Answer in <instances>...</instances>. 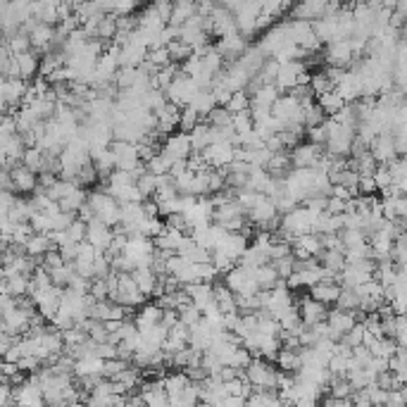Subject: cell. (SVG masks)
I'll list each match as a JSON object with an SVG mask.
<instances>
[{
    "label": "cell",
    "instance_id": "cell-1",
    "mask_svg": "<svg viewBox=\"0 0 407 407\" xmlns=\"http://www.w3.org/2000/svg\"><path fill=\"white\" fill-rule=\"evenodd\" d=\"M317 214L315 209H310L308 205H296L289 212L281 214V231L284 236H289L291 241L296 236H303V233H312L315 231V224H317Z\"/></svg>",
    "mask_w": 407,
    "mask_h": 407
},
{
    "label": "cell",
    "instance_id": "cell-2",
    "mask_svg": "<svg viewBox=\"0 0 407 407\" xmlns=\"http://www.w3.org/2000/svg\"><path fill=\"white\" fill-rule=\"evenodd\" d=\"M281 374L284 372L277 367V362L267 360V357H253V362L243 372V376L250 381L253 388H279Z\"/></svg>",
    "mask_w": 407,
    "mask_h": 407
},
{
    "label": "cell",
    "instance_id": "cell-3",
    "mask_svg": "<svg viewBox=\"0 0 407 407\" xmlns=\"http://www.w3.org/2000/svg\"><path fill=\"white\" fill-rule=\"evenodd\" d=\"M200 86L198 81L193 79V76L184 74L181 69H179V74L174 76V81L170 83V88H167V98L172 100V103H177L179 107H188L191 100L198 95Z\"/></svg>",
    "mask_w": 407,
    "mask_h": 407
},
{
    "label": "cell",
    "instance_id": "cell-4",
    "mask_svg": "<svg viewBox=\"0 0 407 407\" xmlns=\"http://www.w3.org/2000/svg\"><path fill=\"white\" fill-rule=\"evenodd\" d=\"M110 151H112V155H115L117 170H129V172H134L136 167L143 165V158H141V151H139V143L115 139V141H112V146H110Z\"/></svg>",
    "mask_w": 407,
    "mask_h": 407
},
{
    "label": "cell",
    "instance_id": "cell-5",
    "mask_svg": "<svg viewBox=\"0 0 407 407\" xmlns=\"http://www.w3.org/2000/svg\"><path fill=\"white\" fill-rule=\"evenodd\" d=\"M326 322H329V326H331V338L338 343V340H343L345 333H348L360 319H357V312H352V310H345V308H338V305H331Z\"/></svg>",
    "mask_w": 407,
    "mask_h": 407
},
{
    "label": "cell",
    "instance_id": "cell-6",
    "mask_svg": "<svg viewBox=\"0 0 407 407\" xmlns=\"http://www.w3.org/2000/svg\"><path fill=\"white\" fill-rule=\"evenodd\" d=\"M163 153L170 160H174V163H179V160H188L191 155L195 153L193 143H191V134H186V131H177V134L167 136L163 141Z\"/></svg>",
    "mask_w": 407,
    "mask_h": 407
},
{
    "label": "cell",
    "instance_id": "cell-7",
    "mask_svg": "<svg viewBox=\"0 0 407 407\" xmlns=\"http://www.w3.org/2000/svg\"><path fill=\"white\" fill-rule=\"evenodd\" d=\"M296 305H298V310H301V315H303V319H305V324L308 326H315V324H319V322H326L329 310H331L326 303L317 301V298H312L310 293H305L303 298H296Z\"/></svg>",
    "mask_w": 407,
    "mask_h": 407
},
{
    "label": "cell",
    "instance_id": "cell-8",
    "mask_svg": "<svg viewBox=\"0 0 407 407\" xmlns=\"http://www.w3.org/2000/svg\"><path fill=\"white\" fill-rule=\"evenodd\" d=\"M207 165L214 167V170H226L233 160H236V143L224 141V143H209V146L202 151Z\"/></svg>",
    "mask_w": 407,
    "mask_h": 407
},
{
    "label": "cell",
    "instance_id": "cell-9",
    "mask_svg": "<svg viewBox=\"0 0 407 407\" xmlns=\"http://www.w3.org/2000/svg\"><path fill=\"white\" fill-rule=\"evenodd\" d=\"M369 151H372L374 158L379 160V165H391L393 160L400 158L398 146H396V134H393V131H384V134L376 136L372 141V146H369Z\"/></svg>",
    "mask_w": 407,
    "mask_h": 407
},
{
    "label": "cell",
    "instance_id": "cell-10",
    "mask_svg": "<svg viewBox=\"0 0 407 407\" xmlns=\"http://www.w3.org/2000/svg\"><path fill=\"white\" fill-rule=\"evenodd\" d=\"M155 115H158V127H155V131H158L163 139L181 131V107L177 103L170 100V103H167L160 112H155Z\"/></svg>",
    "mask_w": 407,
    "mask_h": 407
},
{
    "label": "cell",
    "instance_id": "cell-11",
    "mask_svg": "<svg viewBox=\"0 0 407 407\" xmlns=\"http://www.w3.org/2000/svg\"><path fill=\"white\" fill-rule=\"evenodd\" d=\"M115 233H117L115 226H110L107 221H103V219L95 217V219L88 221L86 241H88V243H93L98 250H110L112 241H115Z\"/></svg>",
    "mask_w": 407,
    "mask_h": 407
},
{
    "label": "cell",
    "instance_id": "cell-12",
    "mask_svg": "<svg viewBox=\"0 0 407 407\" xmlns=\"http://www.w3.org/2000/svg\"><path fill=\"white\" fill-rule=\"evenodd\" d=\"M324 151L326 148L315 146V143H310L308 139H305V141L298 143V146L291 148V163H293V167H317V163L322 160Z\"/></svg>",
    "mask_w": 407,
    "mask_h": 407
},
{
    "label": "cell",
    "instance_id": "cell-13",
    "mask_svg": "<svg viewBox=\"0 0 407 407\" xmlns=\"http://www.w3.org/2000/svg\"><path fill=\"white\" fill-rule=\"evenodd\" d=\"M12 174V184H15V191L20 195H32L39 188V172L29 170L27 165H17L15 170H10Z\"/></svg>",
    "mask_w": 407,
    "mask_h": 407
},
{
    "label": "cell",
    "instance_id": "cell-14",
    "mask_svg": "<svg viewBox=\"0 0 407 407\" xmlns=\"http://www.w3.org/2000/svg\"><path fill=\"white\" fill-rule=\"evenodd\" d=\"M281 95H284V91L277 83H265V86L250 91V110H272Z\"/></svg>",
    "mask_w": 407,
    "mask_h": 407
},
{
    "label": "cell",
    "instance_id": "cell-15",
    "mask_svg": "<svg viewBox=\"0 0 407 407\" xmlns=\"http://www.w3.org/2000/svg\"><path fill=\"white\" fill-rule=\"evenodd\" d=\"M340 291H343V284H340L338 279H322L319 284H315L308 293H310L312 298H317V301L326 303L329 308H331V305H336V303H338Z\"/></svg>",
    "mask_w": 407,
    "mask_h": 407
},
{
    "label": "cell",
    "instance_id": "cell-16",
    "mask_svg": "<svg viewBox=\"0 0 407 407\" xmlns=\"http://www.w3.org/2000/svg\"><path fill=\"white\" fill-rule=\"evenodd\" d=\"M188 291V298L193 305H198L200 310H207L214 301V284H209V281H193V284L186 286Z\"/></svg>",
    "mask_w": 407,
    "mask_h": 407
},
{
    "label": "cell",
    "instance_id": "cell-17",
    "mask_svg": "<svg viewBox=\"0 0 407 407\" xmlns=\"http://www.w3.org/2000/svg\"><path fill=\"white\" fill-rule=\"evenodd\" d=\"M165 317V308L158 303H143L139 308V312H134V322L139 329H146V326H153V324H160Z\"/></svg>",
    "mask_w": 407,
    "mask_h": 407
},
{
    "label": "cell",
    "instance_id": "cell-18",
    "mask_svg": "<svg viewBox=\"0 0 407 407\" xmlns=\"http://www.w3.org/2000/svg\"><path fill=\"white\" fill-rule=\"evenodd\" d=\"M184 238H186V231L174 229V226L167 224L165 229L160 231V236H155L153 241H155V248H158V250H170V253H177Z\"/></svg>",
    "mask_w": 407,
    "mask_h": 407
},
{
    "label": "cell",
    "instance_id": "cell-19",
    "mask_svg": "<svg viewBox=\"0 0 407 407\" xmlns=\"http://www.w3.org/2000/svg\"><path fill=\"white\" fill-rule=\"evenodd\" d=\"M53 248H55V243H53L50 233H39V231H34L32 236H29V241L24 243V253L36 257L39 262H41V257Z\"/></svg>",
    "mask_w": 407,
    "mask_h": 407
},
{
    "label": "cell",
    "instance_id": "cell-20",
    "mask_svg": "<svg viewBox=\"0 0 407 407\" xmlns=\"http://www.w3.org/2000/svg\"><path fill=\"white\" fill-rule=\"evenodd\" d=\"M301 348H303V345H301ZM301 348H286V345H281V350H279V355H277V367L281 369V372L296 374L298 369L303 367Z\"/></svg>",
    "mask_w": 407,
    "mask_h": 407
},
{
    "label": "cell",
    "instance_id": "cell-21",
    "mask_svg": "<svg viewBox=\"0 0 407 407\" xmlns=\"http://www.w3.org/2000/svg\"><path fill=\"white\" fill-rule=\"evenodd\" d=\"M317 103L322 105V110H324L329 117H336L338 112L343 110L345 105H348V103H345V98L336 91V88H333V91H326V93L317 95Z\"/></svg>",
    "mask_w": 407,
    "mask_h": 407
},
{
    "label": "cell",
    "instance_id": "cell-22",
    "mask_svg": "<svg viewBox=\"0 0 407 407\" xmlns=\"http://www.w3.org/2000/svg\"><path fill=\"white\" fill-rule=\"evenodd\" d=\"M191 143H193V151L195 153H202L205 148L212 143V124L207 122V119H202V122L191 131Z\"/></svg>",
    "mask_w": 407,
    "mask_h": 407
},
{
    "label": "cell",
    "instance_id": "cell-23",
    "mask_svg": "<svg viewBox=\"0 0 407 407\" xmlns=\"http://www.w3.org/2000/svg\"><path fill=\"white\" fill-rule=\"evenodd\" d=\"M319 262L324 265V269L333 274H340L348 265V257H345L343 250H324V253L319 255Z\"/></svg>",
    "mask_w": 407,
    "mask_h": 407
},
{
    "label": "cell",
    "instance_id": "cell-24",
    "mask_svg": "<svg viewBox=\"0 0 407 407\" xmlns=\"http://www.w3.org/2000/svg\"><path fill=\"white\" fill-rule=\"evenodd\" d=\"M191 107H193L195 112H200L202 117H207L209 112L214 110V107H219V103H217V98H214L212 91H205V88H200L198 95L191 100Z\"/></svg>",
    "mask_w": 407,
    "mask_h": 407
},
{
    "label": "cell",
    "instance_id": "cell-25",
    "mask_svg": "<svg viewBox=\"0 0 407 407\" xmlns=\"http://www.w3.org/2000/svg\"><path fill=\"white\" fill-rule=\"evenodd\" d=\"M279 281H281V277H279L277 267H274V262H267V265L257 267V284H260L262 291L274 289V286H277Z\"/></svg>",
    "mask_w": 407,
    "mask_h": 407
},
{
    "label": "cell",
    "instance_id": "cell-26",
    "mask_svg": "<svg viewBox=\"0 0 407 407\" xmlns=\"http://www.w3.org/2000/svg\"><path fill=\"white\" fill-rule=\"evenodd\" d=\"M24 165L29 167V170H34V172H43L46 170V151H41L39 146H29L27 148V153H24V160H22Z\"/></svg>",
    "mask_w": 407,
    "mask_h": 407
},
{
    "label": "cell",
    "instance_id": "cell-27",
    "mask_svg": "<svg viewBox=\"0 0 407 407\" xmlns=\"http://www.w3.org/2000/svg\"><path fill=\"white\" fill-rule=\"evenodd\" d=\"M172 165H174V160H170L167 155L160 151V153H155L151 160H146V167H148V172H153V174H158V177H163V174H170L172 172Z\"/></svg>",
    "mask_w": 407,
    "mask_h": 407
},
{
    "label": "cell",
    "instance_id": "cell-28",
    "mask_svg": "<svg viewBox=\"0 0 407 407\" xmlns=\"http://www.w3.org/2000/svg\"><path fill=\"white\" fill-rule=\"evenodd\" d=\"M224 107H229L231 115L250 110V91H245V88H241V91H233V95L229 98V103H226Z\"/></svg>",
    "mask_w": 407,
    "mask_h": 407
},
{
    "label": "cell",
    "instance_id": "cell-29",
    "mask_svg": "<svg viewBox=\"0 0 407 407\" xmlns=\"http://www.w3.org/2000/svg\"><path fill=\"white\" fill-rule=\"evenodd\" d=\"M177 312H179V319H181L184 324H188V326L198 324V322L202 319V310L198 308V305H193V303L181 305V308H179Z\"/></svg>",
    "mask_w": 407,
    "mask_h": 407
},
{
    "label": "cell",
    "instance_id": "cell-30",
    "mask_svg": "<svg viewBox=\"0 0 407 407\" xmlns=\"http://www.w3.org/2000/svg\"><path fill=\"white\" fill-rule=\"evenodd\" d=\"M233 129H236V136L241 134H248V131L255 129V119H253V112L245 110V112H236L233 115Z\"/></svg>",
    "mask_w": 407,
    "mask_h": 407
},
{
    "label": "cell",
    "instance_id": "cell-31",
    "mask_svg": "<svg viewBox=\"0 0 407 407\" xmlns=\"http://www.w3.org/2000/svg\"><path fill=\"white\" fill-rule=\"evenodd\" d=\"M205 119L212 124V127H229V124H233V115L229 112V107H224V105L214 107Z\"/></svg>",
    "mask_w": 407,
    "mask_h": 407
},
{
    "label": "cell",
    "instance_id": "cell-32",
    "mask_svg": "<svg viewBox=\"0 0 407 407\" xmlns=\"http://www.w3.org/2000/svg\"><path fill=\"white\" fill-rule=\"evenodd\" d=\"M202 119H205V117H202L200 112H195L191 105L188 107H181V131H186V134H191V131L198 127Z\"/></svg>",
    "mask_w": 407,
    "mask_h": 407
},
{
    "label": "cell",
    "instance_id": "cell-33",
    "mask_svg": "<svg viewBox=\"0 0 407 407\" xmlns=\"http://www.w3.org/2000/svg\"><path fill=\"white\" fill-rule=\"evenodd\" d=\"M329 369H331L333 376H348V369H350V357L345 355H333L331 360H329Z\"/></svg>",
    "mask_w": 407,
    "mask_h": 407
},
{
    "label": "cell",
    "instance_id": "cell-34",
    "mask_svg": "<svg viewBox=\"0 0 407 407\" xmlns=\"http://www.w3.org/2000/svg\"><path fill=\"white\" fill-rule=\"evenodd\" d=\"M374 179H376V186L379 191H386L388 186H393V174H391V167L388 165H379L374 172Z\"/></svg>",
    "mask_w": 407,
    "mask_h": 407
},
{
    "label": "cell",
    "instance_id": "cell-35",
    "mask_svg": "<svg viewBox=\"0 0 407 407\" xmlns=\"http://www.w3.org/2000/svg\"><path fill=\"white\" fill-rule=\"evenodd\" d=\"M398 219L407 226V193L400 195V217Z\"/></svg>",
    "mask_w": 407,
    "mask_h": 407
}]
</instances>
